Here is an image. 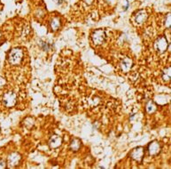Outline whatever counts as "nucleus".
<instances>
[{"instance_id": "nucleus-1", "label": "nucleus", "mask_w": 171, "mask_h": 169, "mask_svg": "<svg viewBox=\"0 0 171 169\" xmlns=\"http://www.w3.org/2000/svg\"><path fill=\"white\" fill-rule=\"evenodd\" d=\"M22 56H23V53L21 49L19 48L14 49L9 54V57H8L9 63L12 64H18L21 62Z\"/></svg>"}, {"instance_id": "nucleus-2", "label": "nucleus", "mask_w": 171, "mask_h": 169, "mask_svg": "<svg viewBox=\"0 0 171 169\" xmlns=\"http://www.w3.org/2000/svg\"><path fill=\"white\" fill-rule=\"evenodd\" d=\"M167 45H168L166 37H158V38L155 40V42H154V47H155V49H156L158 52H165V51L167 50Z\"/></svg>"}, {"instance_id": "nucleus-3", "label": "nucleus", "mask_w": 171, "mask_h": 169, "mask_svg": "<svg viewBox=\"0 0 171 169\" xmlns=\"http://www.w3.org/2000/svg\"><path fill=\"white\" fill-rule=\"evenodd\" d=\"M105 39V31L102 29L95 30L92 34V41L95 45H101Z\"/></svg>"}, {"instance_id": "nucleus-4", "label": "nucleus", "mask_w": 171, "mask_h": 169, "mask_svg": "<svg viewBox=\"0 0 171 169\" xmlns=\"http://www.w3.org/2000/svg\"><path fill=\"white\" fill-rule=\"evenodd\" d=\"M3 102L6 107H13L16 102V95L13 92L6 93L3 97Z\"/></svg>"}, {"instance_id": "nucleus-5", "label": "nucleus", "mask_w": 171, "mask_h": 169, "mask_svg": "<svg viewBox=\"0 0 171 169\" xmlns=\"http://www.w3.org/2000/svg\"><path fill=\"white\" fill-rule=\"evenodd\" d=\"M144 156V149L141 147H138L135 150H132L130 157H132V159L136 160V161H141Z\"/></svg>"}, {"instance_id": "nucleus-6", "label": "nucleus", "mask_w": 171, "mask_h": 169, "mask_svg": "<svg viewBox=\"0 0 171 169\" xmlns=\"http://www.w3.org/2000/svg\"><path fill=\"white\" fill-rule=\"evenodd\" d=\"M160 146L159 142L156 141L152 142L148 146V152L150 155H152V156L156 155L160 152Z\"/></svg>"}, {"instance_id": "nucleus-7", "label": "nucleus", "mask_w": 171, "mask_h": 169, "mask_svg": "<svg viewBox=\"0 0 171 169\" xmlns=\"http://www.w3.org/2000/svg\"><path fill=\"white\" fill-rule=\"evenodd\" d=\"M146 18H147V14L145 13V11L144 10L138 11L135 15V22L137 24H142L145 22Z\"/></svg>"}, {"instance_id": "nucleus-8", "label": "nucleus", "mask_w": 171, "mask_h": 169, "mask_svg": "<svg viewBox=\"0 0 171 169\" xmlns=\"http://www.w3.org/2000/svg\"><path fill=\"white\" fill-rule=\"evenodd\" d=\"M132 66V61L130 58H124L121 62V68L123 72H128Z\"/></svg>"}, {"instance_id": "nucleus-9", "label": "nucleus", "mask_w": 171, "mask_h": 169, "mask_svg": "<svg viewBox=\"0 0 171 169\" xmlns=\"http://www.w3.org/2000/svg\"><path fill=\"white\" fill-rule=\"evenodd\" d=\"M49 144L51 148H58L61 144V138L58 135H53L50 139Z\"/></svg>"}, {"instance_id": "nucleus-10", "label": "nucleus", "mask_w": 171, "mask_h": 169, "mask_svg": "<svg viewBox=\"0 0 171 169\" xmlns=\"http://www.w3.org/2000/svg\"><path fill=\"white\" fill-rule=\"evenodd\" d=\"M162 78L164 81H171V67H167L164 69L162 71Z\"/></svg>"}, {"instance_id": "nucleus-11", "label": "nucleus", "mask_w": 171, "mask_h": 169, "mask_svg": "<svg viewBox=\"0 0 171 169\" xmlns=\"http://www.w3.org/2000/svg\"><path fill=\"white\" fill-rule=\"evenodd\" d=\"M9 163L11 165H16L20 161V156L17 153H13L9 156Z\"/></svg>"}, {"instance_id": "nucleus-12", "label": "nucleus", "mask_w": 171, "mask_h": 169, "mask_svg": "<svg viewBox=\"0 0 171 169\" xmlns=\"http://www.w3.org/2000/svg\"><path fill=\"white\" fill-rule=\"evenodd\" d=\"M60 25H61V22H60V20L58 18H53L51 22V27L53 30H57L59 28H60Z\"/></svg>"}, {"instance_id": "nucleus-13", "label": "nucleus", "mask_w": 171, "mask_h": 169, "mask_svg": "<svg viewBox=\"0 0 171 169\" xmlns=\"http://www.w3.org/2000/svg\"><path fill=\"white\" fill-rule=\"evenodd\" d=\"M80 145H81L80 141H79V140H77V139H74V140L71 142L70 148H71V150H72L76 151V150H79Z\"/></svg>"}, {"instance_id": "nucleus-14", "label": "nucleus", "mask_w": 171, "mask_h": 169, "mask_svg": "<svg viewBox=\"0 0 171 169\" xmlns=\"http://www.w3.org/2000/svg\"><path fill=\"white\" fill-rule=\"evenodd\" d=\"M156 110V106L155 104L152 102V101H149L146 105V111L148 112V113H153V112Z\"/></svg>"}, {"instance_id": "nucleus-15", "label": "nucleus", "mask_w": 171, "mask_h": 169, "mask_svg": "<svg viewBox=\"0 0 171 169\" xmlns=\"http://www.w3.org/2000/svg\"><path fill=\"white\" fill-rule=\"evenodd\" d=\"M164 24L166 28H171V14H168L166 15Z\"/></svg>"}, {"instance_id": "nucleus-16", "label": "nucleus", "mask_w": 171, "mask_h": 169, "mask_svg": "<svg viewBox=\"0 0 171 169\" xmlns=\"http://www.w3.org/2000/svg\"><path fill=\"white\" fill-rule=\"evenodd\" d=\"M41 46H42V49L43 50V51H48L49 49H50V45L48 44V43H46V42H43L42 44H41Z\"/></svg>"}, {"instance_id": "nucleus-17", "label": "nucleus", "mask_w": 171, "mask_h": 169, "mask_svg": "<svg viewBox=\"0 0 171 169\" xmlns=\"http://www.w3.org/2000/svg\"><path fill=\"white\" fill-rule=\"evenodd\" d=\"M5 80L3 79V78H0V87H2L4 85H5Z\"/></svg>"}, {"instance_id": "nucleus-18", "label": "nucleus", "mask_w": 171, "mask_h": 169, "mask_svg": "<svg viewBox=\"0 0 171 169\" xmlns=\"http://www.w3.org/2000/svg\"><path fill=\"white\" fill-rule=\"evenodd\" d=\"M5 167V163L3 161H0V168H4Z\"/></svg>"}, {"instance_id": "nucleus-19", "label": "nucleus", "mask_w": 171, "mask_h": 169, "mask_svg": "<svg viewBox=\"0 0 171 169\" xmlns=\"http://www.w3.org/2000/svg\"><path fill=\"white\" fill-rule=\"evenodd\" d=\"M89 5H90L91 3H92V0H87V1H86Z\"/></svg>"}, {"instance_id": "nucleus-20", "label": "nucleus", "mask_w": 171, "mask_h": 169, "mask_svg": "<svg viewBox=\"0 0 171 169\" xmlns=\"http://www.w3.org/2000/svg\"><path fill=\"white\" fill-rule=\"evenodd\" d=\"M58 2H59V4H61L63 2V0H58Z\"/></svg>"}]
</instances>
